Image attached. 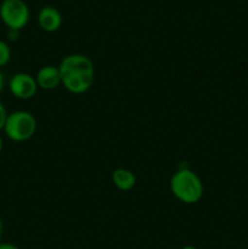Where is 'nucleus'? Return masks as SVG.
<instances>
[{
    "label": "nucleus",
    "instance_id": "nucleus-10",
    "mask_svg": "<svg viewBox=\"0 0 248 249\" xmlns=\"http://www.w3.org/2000/svg\"><path fill=\"white\" fill-rule=\"evenodd\" d=\"M7 111L5 108L4 105L0 102V130H4V126H5V122H6L7 118Z\"/></svg>",
    "mask_w": 248,
    "mask_h": 249
},
{
    "label": "nucleus",
    "instance_id": "nucleus-4",
    "mask_svg": "<svg viewBox=\"0 0 248 249\" xmlns=\"http://www.w3.org/2000/svg\"><path fill=\"white\" fill-rule=\"evenodd\" d=\"M0 18L7 29L21 31L31 18L29 6L24 0H2L0 4Z\"/></svg>",
    "mask_w": 248,
    "mask_h": 249
},
{
    "label": "nucleus",
    "instance_id": "nucleus-9",
    "mask_svg": "<svg viewBox=\"0 0 248 249\" xmlns=\"http://www.w3.org/2000/svg\"><path fill=\"white\" fill-rule=\"evenodd\" d=\"M11 60V49L4 40H0V68L6 66Z\"/></svg>",
    "mask_w": 248,
    "mask_h": 249
},
{
    "label": "nucleus",
    "instance_id": "nucleus-6",
    "mask_svg": "<svg viewBox=\"0 0 248 249\" xmlns=\"http://www.w3.org/2000/svg\"><path fill=\"white\" fill-rule=\"evenodd\" d=\"M38 24L46 33H53L62 26V15L53 6L41 7L38 14Z\"/></svg>",
    "mask_w": 248,
    "mask_h": 249
},
{
    "label": "nucleus",
    "instance_id": "nucleus-15",
    "mask_svg": "<svg viewBox=\"0 0 248 249\" xmlns=\"http://www.w3.org/2000/svg\"><path fill=\"white\" fill-rule=\"evenodd\" d=\"M181 249H197L195 246H184Z\"/></svg>",
    "mask_w": 248,
    "mask_h": 249
},
{
    "label": "nucleus",
    "instance_id": "nucleus-12",
    "mask_svg": "<svg viewBox=\"0 0 248 249\" xmlns=\"http://www.w3.org/2000/svg\"><path fill=\"white\" fill-rule=\"evenodd\" d=\"M0 249H21L12 243H0Z\"/></svg>",
    "mask_w": 248,
    "mask_h": 249
},
{
    "label": "nucleus",
    "instance_id": "nucleus-7",
    "mask_svg": "<svg viewBox=\"0 0 248 249\" xmlns=\"http://www.w3.org/2000/svg\"><path fill=\"white\" fill-rule=\"evenodd\" d=\"M35 80L38 88L43 90H53L60 87V85H62L58 66L53 65L43 66L36 73Z\"/></svg>",
    "mask_w": 248,
    "mask_h": 249
},
{
    "label": "nucleus",
    "instance_id": "nucleus-1",
    "mask_svg": "<svg viewBox=\"0 0 248 249\" xmlns=\"http://www.w3.org/2000/svg\"><path fill=\"white\" fill-rule=\"evenodd\" d=\"M62 87L74 95L85 94L95 82V65L84 53L65 56L58 65Z\"/></svg>",
    "mask_w": 248,
    "mask_h": 249
},
{
    "label": "nucleus",
    "instance_id": "nucleus-11",
    "mask_svg": "<svg viewBox=\"0 0 248 249\" xmlns=\"http://www.w3.org/2000/svg\"><path fill=\"white\" fill-rule=\"evenodd\" d=\"M19 32L17 29H7V39L11 41H16L19 38Z\"/></svg>",
    "mask_w": 248,
    "mask_h": 249
},
{
    "label": "nucleus",
    "instance_id": "nucleus-8",
    "mask_svg": "<svg viewBox=\"0 0 248 249\" xmlns=\"http://www.w3.org/2000/svg\"><path fill=\"white\" fill-rule=\"evenodd\" d=\"M112 182L121 191H130L136 185V177L131 170L125 168H117L112 172Z\"/></svg>",
    "mask_w": 248,
    "mask_h": 249
},
{
    "label": "nucleus",
    "instance_id": "nucleus-3",
    "mask_svg": "<svg viewBox=\"0 0 248 249\" xmlns=\"http://www.w3.org/2000/svg\"><path fill=\"white\" fill-rule=\"evenodd\" d=\"M38 128L36 119L28 111H15L7 114L4 133L15 142H23L34 136Z\"/></svg>",
    "mask_w": 248,
    "mask_h": 249
},
{
    "label": "nucleus",
    "instance_id": "nucleus-16",
    "mask_svg": "<svg viewBox=\"0 0 248 249\" xmlns=\"http://www.w3.org/2000/svg\"><path fill=\"white\" fill-rule=\"evenodd\" d=\"M2 145H4V142H2V138H1V135H0V153H1V151H2Z\"/></svg>",
    "mask_w": 248,
    "mask_h": 249
},
{
    "label": "nucleus",
    "instance_id": "nucleus-5",
    "mask_svg": "<svg viewBox=\"0 0 248 249\" xmlns=\"http://www.w3.org/2000/svg\"><path fill=\"white\" fill-rule=\"evenodd\" d=\"M10 92L16 99L19 100H31L35 96L38 91V84H36L35 77L29 73L19 72L16 73L9 80Z\"/></svg>",
    "mask_w": 248,
    "mask_h": 249
},
{
    "label": "nucleus",
    "instance_id": "nucleus-14",
    "mask_svg": "<svg viewBox=\"0 0 248 249\" xmlns=\"http://www.w3.org/2000/svg\"><path fill=\"white\" fill-rule=\"evenodd\" d=\"M2 232H4V223H2L1 218H0V243H1V237H2Z\"/></svg>",
    "mask_w": 248,
    "mask_h": 249
},
{
    "label": "nucleus",
    "instance_id": "nucleus-2",
    "mask_svg": "<svg viewBox=\"0 0 248 249\" xmlns=\"http://www.w3.org/2000/svg\"><path fill=\"white\" fill-rule=\"evenodd\" d=\"M173 196L185 204H195L203 197L204 186L201 178L189 168L177 170L170 178Z\"/></svg>",
    "mask_w": 248,
    "mask_h": 249
},
{
    "label": "nucleus",
    "instance_id": "nucleus-13",
    "mask_svg": "<svg viewBox=\"0 0 248 249\" xmlns=\"http://www.w3.org/2000/svg\"><path fill=\"white\" fill-rule=\"evenodd\" d=\"M4 87H5V79H4V74H2V72L0 71V94H1V91L4 90Z\"/></svg>",
    "mask_w": 248,
    "mask_h": 249
}]
</instances>
